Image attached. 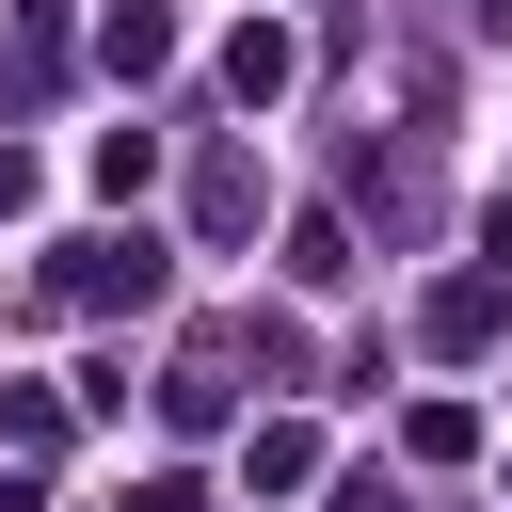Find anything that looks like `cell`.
I'll return each instance as SVG.
<instances>
[{
    "instance_id": "1",
    "label": "cell",
    "mask_w": 512,
    "mask_h": 512,
    "mask_svg": "<svg viewBox=\"0 0 512 512\" xmlns=\"http://www.w3.org/2000/svg\"><path fill=\"white\" fill-rule=\"evenodd\" d=\"M80 288H96V304H144V288H160V256H144V240H96V256H80Z\"/></svg>"
},
{
    "instance_id": "2",
    "label": "cell",
    "mask_w": 512,
    "mask_h": 512,
    "mask_svg": "<svg viewBox=\"0 0 512 512\" xmlns=\"http://www.w3.org/2000/svg\"><path fill=\"white\" fill-rule=\"evenodd\" d=\"M336 512H384V496H336Z\"/></svg>"
}]
</instances>
